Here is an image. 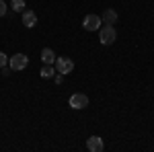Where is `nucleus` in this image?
<instances>
[{"label": "nucleus", "instance_id": "1", "mask_svg": "<svg viewBox=\"0 0 154 152\" xmlns=\"http://www.w3.org/2000/svg\"><path fill=\"white\" fill-rule=\"evenodd\" d=\"M99 39H101L103 45H111V43H115V39H117V31H115V27H113V25H105V27H101Z\"/></svg>", "mask_w": 154, "mask_h": 152}, {"label": "nucleus", "instance_id": "2", "mask_svg": "<svg viewBox=\"0 0 154 152\" xmlns=\"http://www.w3.org/2000/svg\"><path fill=\"white\" fill-rule=\"evenodd\" d=\"M27 64H29V58H27L25 54H14V56L8 60V66H11V70H14V72L25 70Z\"/></svg>", "mask_w": 154, "mask_h": 152}, {"label": "nucleus", "instance_id": "3", "mask_svg": "<svg viewBox=\"0 0 154 152\" xmlns=\"http://www.w3.org/2000/svg\"><path fill=\"white\" fill-rule=\"evenodd\" d=\"M72 70H74V62L70 58H56V72H60L62 76H66Z\"/></svg>", "mask_w": 154, "mask_h": 152}, {"label": "nucleus", "instance_id": "4", "mask_svg": "<svg viewBox=\"0 0 154 152\" xmlns=\"http://www.w3.org/2000/svg\"><path fill=\"white\" fill-rule=\"evenodd\" d=\"M101 17L99 14H86L82 21V27L86 29V31H99V27H101Z\"/></svg>", "mask_w": 154, "mask_h": 152}, {"label": "nucleus", "instance_id": "5", "mask_svg": "<svg viewBox=\"0 0 154 152\" xmlns=\"http://www.w3.org/2000/svg\"><path fill=\"white\" fill-rule=\"evenodd\" d=\"M88 105V97L82 93H74L70 97V107L72 109H84V107Z\"/></svg>", "mask_w": 154, "mask_h": 152}, {"label": "nucleus", "instance_id": "6", "mask_svg": "<svg viewBox=\"0 0 154 152\" xmlns=\"http://www.w3.org/2000/svg\"><path fill=\"white\" fill-rule=\"evenodd\" d=\"M86 148L91 152H103L105 144H103V140H101L99 136H91V138L86 140Z\"/></svg>", "mask_w": 154, "mask_h": 152}, {"label": "nucleus", "instance_id": "7", "mask_svg": "<svg viewBox=\"0 0 154 152\" xmlns=\"http://www.w3.org/2000/svg\"><path fill=\"white\" fill-rule=\"evenodd\" d=\"M23 25L25 27H35L37 25V14L33 11H23Z\"/></svg>", "mask_w": 154, "mask_h": 152}, {"label": "nucleus", "instance_id": "8", "mask_svg": "<svg viewBox=\"0 0 154 152\" xmlns=\"http://www.w3.org/2000/svg\"><path fill=\"white\" fill-rule=\"evenodd\" d=\"M41 60H43V64H54V62H56V54H54V49L43 47V49H41Z\"/></svg>", "mask_w": 154, "mask_h": 152}, {"label": "nucleus", "instance_id": "9", "mask_svg": "<svg viewBox=\"0 0 154 152\" xmlns=\"http://www.w3.org/2000/svg\"><path fill=\"white\" fill-rule=\"evenodd\" d=\"M101 21H103L105 25H113L115 21H117V12L111 11V8H107V11L103 12V17H101Z\"/></svg>", "mask_w": 154, "mask_h": 152}, {"label": "nucleus", "instance_id": "10", "mask_svg": "<svg viewBox=\"0 0 154 152\" xmlns=\"http://www.w3.org/2000/svg\"><path fill=\"white\" fill-rule=\"evenodd\" d=\"M54 72H56V68H54L51 64H45V66L41 68V76H43V78H51V76H54Z\"/></svg>", "mask_w": 154, "mask_h": 152}, {"label": "nucleus", "instance_id": "11", "mask_svg": "<svg viewBox=\"0 0 154 152\" xmlns=\"http://www.w3.org/2000/svg\"><path fill=\"white\" fill-rule=\"evenodd\" d=\"M11 8L14 12H23L25 11V0H12V2H11Z\"/></svg>", "mask_w": 154, "mask_h": 152}, {"label": "nucleus", "instance_id": "12", "mask_svg": "<svg viewBox=\"0 0 154 152\" xmlns=\"http://www.w3.org/2000/svg\"><path fill=\"white\" fill-rule=\"evenodd\" d=\"M6 64H8V58H6V54H2V51H0V68H2V66H6Z\"/></svg>", "mask_w": 154, "mask_h": 152}, {"label": "nucleus", "instance_id": "13", "mask_svg": "<svg viewBox=\"0 0 154 152\" xmlns=\"http://www.w3.org/2000/svg\"><path fill=\"white\" fill-rule=\"evenodd\" d=\"M4 14H6V2L0 0V17H4Z\"/></svg>", "mask_w": 154, "mask_h": 152}]
</instances>
